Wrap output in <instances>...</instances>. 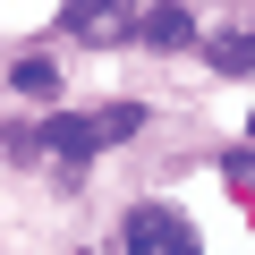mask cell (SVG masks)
I'll list each match as a JSON object with an SVG mask.
<instances>
[{
	"label": "cell",
	"mask_w": 255,
	"mask_h": 255,
	"mask_svg": "<svg viewBox=\"0 0 255 255\" xmlns=\"http://www.w3.org/2000/svg\"><path fill=\"white\" fill-rule=\"evenodd\" d=\"M136 128H145V102H102V111H60L34 145H51L60 162H85V153H102L119 136H136Z\"/></svg>",
	"instance_id": "6da1fadb"
},
{
	"label": "cell",
	"mask_w": 255,
	"mask_h": 255,
	"mask_svg": "<svg viewBox=\"0 0 255 255\" xmlns=\"http://www.w3.org/2000/svg\"><path fill=\"white\" fill-rule=\"evenodd\" d=\"M128 255H196L187 213H170V204H136V213H128Z\"/></svg>",
	"instance_id": "7a4b0ae2"
},
{
	"label": "cell",
	"mask_w": 255,
	"mask_h": 255,
	"mask_svg": "<svg viewBox=\"0 0 255 255\" xmlns=\"http://www.w3.org/2000/svg\"><path fill=\"white\" fill-rule=\"evenodd\" d=\"M204 60H213L221 77H247V68H255V9H238L230 26H213V34H204Z\"/></svg>",
	"instance_id": "3957f363"
},
{
	"label": "cell",
	"mask_w": 255,
	"mask_h": 255,
	"mask_svg": "<svg viewBox=\"0 0 255 255\" xmlns=\"http://www.w3.org/2000/svg\"><path fill=\"white\" fill-rule=\"evenodd\" d=\"M136 34H145L153 51H187V43H196V17L179 9V0H162V9H145V17H136Z\"/></svg>",
	"instance_id": "277c9868"
},
{
	"label": "cell",
	"mask_w": 255,
	"mask_h": 255,
	"mask_svg": "<svg viewBox=\"0 0 255 255\" xmlns=\"http://www.w3.org/2000/svg\"><path fill=\"white\" fill-rule=\"evenodd\" d=\"M9 85H17V94H34V102H51V94H60V68H51V60H17V68H9Z\"/></svg>",
	"instance_id": "5b68a950"
},
{
	"label": "cell",
	"mask_w": 255,
	"mask_h": 255,
	"mask_svg": "<svg viewBox=\"0 0 255 255\" xmlns=\"http://www.w3.org/2000/svg\"><path fill=\"white\" fill-rule=\"evenodd\" d=\"M247 128H255V111H247Z\"/></svg>",
	"instance_id": "8992f818"
}]
</instances>
